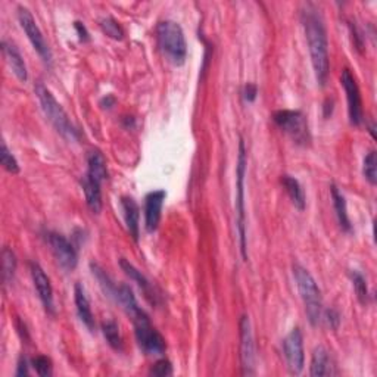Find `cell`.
<instances>
[{"mask_svg":"<svg viewBox=\"0 0 377 377\" xmlns=\"http://www.w3.org/2000/svg\"><path fill=\"white\" fill-rule=\"evenodd\" d=\"M341 83L346 93L348 101V115H350V121L352 125H361L364 121V112H363V101L360 87L355 81V77L352 73L345 68L341 75Z\"/></svg>","mask_w":377,"mask_h":377,"instance_id":"obj_11","label":"cell"},{"mask_svg":"<svg viewBox=\"0 0 377 377\" xmlns=\"http://www.w3.org/2000/svg\"><path fill=\"white\" fill-rule=\"evenodd\" d=\"M248 155L244 139H239V153L236 166V212H237V231L240 242L242 258L248 259V242H246V209H245V177H246Z\"/></svg>","mask_w":377,"mask_h":377,"instance_id":"obj_5","label":"cell"},{"mask_svg":"<svg viewBox=\"0 0 377 377\" xmlns=\"http://www.w3.org/2000/svg\"><path fill=\"white\" fill-rule=\"evenodd\" d=\"M350 277L352 280V286H354V291L356 294V298H359V301L363 305H365L370 299V292H369V286H367L365 277L360 272H356V270H351Z\"/></svg>","mask_w":377,"mask_h":377,"instance_id":"obj_27","label":"cell"},{"mask_svg":"<svg viewBox=\"0 0 377 377\" xmlns=\"http://www.w3.org/2000/svg\"><path fill=\"white\" fill-rule=\"evenodd\" d=\"M326 320L328 323V326H330L333 330H336L337 327H339L341 324V314L339 311H337V309L335 308H330V309H326Z\"/></svg>","mask_w":377,"mask_h":377,"instance_id":"obj_33","label":"cell"},{"mask_svg":"<svg viewBox=\"0 0 377 377\" xmlns=\"http://www.w3.org/2000/svg\"><path fill=\"white\" fill-rule=\"evenodd\" d=\"M31 365L38 376H42V377L52 376L53 365H52L51 359H47V356H44V355L34 356L31 361Z\"/></svg>","mask_w":377,"mask_h":377,"instance_id":"obj_31","label":"cell"},{"mask_svg":"<svg viewBox=\"0 0 377 377\" xmlns=\"http://www.w3.org/2000/svg\"><path fill=\"white\" fill-rule=\"evenodd\" d=\"M2 51H3V55L6 57L9 66H11L14 74L18 77V80L27 81V79H28L27 65L24 62L23 55L19 53V51L16 49V46L11 42L3 40L2 42Z\"/></svg>","mask_w":377,"mask_h":377,"instance_id":"obj_20","label":"cell"},{"mask_svg":"<svg viewBox=\"0 0 377 377\" xmlns=\"http://www.w3.org/2000/svg\"><path fill=\"white\" fill-rule=\"evenodd\" d=\"M157 40L164 56L176 66H181L187 60V42L180 24L171 19L157 25Z\"/></svg>","mask_w":377,"mask_h":377,"instance_id":"obj_2","label":"cell"},{"mask_svg":"<svg viewBox=\"0 0 377 377\" xmlns=\"http://www.w3.org/2000/svg\"><path fill=\"white\" fill-rule=\"evenodd\" d=\"M273 121L277 127L286 133L299 146H307L311 142V133L307 117L299 109H280L273 114Z\"/></svg>","mask_w":377,"mask_h":377,"instance_id":"obj_6","label":"cell"},{"mask_svg":"<svg viewBox=\"0 0 377 377\" xmlns=\"http://www.w3.org/2000/svg\"><path fill=\"white\" fill-rule=\"evenodd\" d=\"M18 19L21 24L24 33L27 34L28 40L31 42L34 51L38 53V56L47 64L52 62V52L49 49V44L44 40V36L40 28H38L34 16L24 6H18Z\"/></svg>","mask_w":377,"mask_h":377,"instance_id":"obj_8","label":"cell"},{"mask_svg":"<svg viewBox=\"0 0 377 377\" xmlns=\"http://www.w3.org/2000/svg\"><path fill=\"white\" fill-rule=\"evenodd\" d=\"M301 21L308 42L309 56L315 74V80L322 87L326 86L330 71L328 61V42L322 14L314 5H307L301 12Z\"/></svg>","mask_w":377,"mask_h":377,"instance_id":"obj_1","label":"cell"},{"mask_svg":"<svg viewBox=\"0 0 377 377\" xmlns=\"http://www.w3.org/2000/svg\"><path fill=\"white\" fill-rule=\"evenodd\" d=\"M280 181H282V185L289 195V198H291L295 208H298L299 211H304L305 205H307V200H305V193H304L301 183L298 181V179H295L292 176H287V174L286 176H282Z\"/></svg>","mask_w":377,"mask_h":377,"instance_id":"obj_24","label":"cell"},{"mask_svg":"<svg viewBox=\"0 0 377 377\" xmlns=\"http://www.w3.org/2000/svg\"><path fill=\"white\" fill-rule=\"evenodd\" d=\"M292 270L298 292L301 295L308 320L313 326H317L323 313V299L320 287H318L313 274L301 264H294Z\"/></svg>","mask_w":377,"mask_h":377,"instance_id":"obj_4","label":"cell"},{"mask_svg":"<svg viewBox=\"0 0 377 377\" xmlns=\"http://www.w3.org/2000/svg\"><path fill=\"white\" fill-rule=\"evenodd\" d=\"M16 272V257L12 249L3 248L2 250V278L5 285H11Z\"/></svg>","mask_w":377,"mask_h":377,"instance_id":"obj_26","label":"cell"},{"mask_svg":"<svg viewBox=\"0 0 377 377\" xmlns=\"http://www.w3.org/2000/svg\"><path fill=\"white\" fill-rule=\"evenodd\" d=\"M283 354L287 369L292 374H301L305 365L304 336L299 327L292 328L283 339Z\"/></svg>","mask_w":377,"mask_h":377,"instance_id":"obj_10","label":"cell"},{"mask_svg":"<svg viewBox=\"0 0 377 377\" xmlns=\"http://www.w3.org/2000/svg\"><path fill=\"white\" fill-rule=\"evenodd\" d=\"M30 273H31V278H33L37 295H38V298H40L44 309L47 313L55 314L53 289H52L51 278L47 277V274L44 273V270L40 267V264L34 263V261L33 263H30Z\"/></svg>","mask_w":377,"mask_h":377,"instance_id":"obj_14","label":"cell"},{"mask_svg":"<svg viewBox=\"0 0 377 377\" xmlns=\"http://www.w3.org/2000/svg\"><path fill=\"white\" fill-rule=\"evenodd\" d=\"M258 96V86L254 84V83H248L245 86V90H244V98L246 102H254L257 99Z\"/></svg>","mask_w":377,"mask_h":377,"instance_id":"obj_34","label":"cell"},{"mask_svg":"<svg viewBox=\"0 0 377 377\" xmlns=\"http://www.w3.org/2000/svg\"><path fill=\"white\" fill-rule=\"evenodd\" d=\"M240 328V364L242 374L250 376L255 373V345L252 327H250L249 317L244 315L239 323Z\"/></svg>","mask_w":377,"mask_h":377,"instance_id":"obj_12","label":"cell"},{"mask_svg":"<svg viewBox=\"0 0 377 377\" xmlns=\"http://www.w3.org/2000/svg\"><path fill=\"white\" fill-rule=\"evenodd\" d=\"M74 27H75L77 33H79V36H80V40H81V42H87V40H90L89 31H87V28L84 27V24H83V23H80V21H75V23H74Z\"/></svg>","mask_w":377,"mask_h":377,"instance_id":"obj_35","label":"cell"},{"mask_svg":"<svg viewBox=\"0 0 377 377\" xmlns=\"http://www.w3.org/2000/svg\"><path fill=\"white\" fill-rule=\"evenodd\" d=\"M0 164H2V167L11 174H18L19 170H21L19 168V164H18L16 158L6 146V143H2V148H0Z\"/></svg>","mask_w":377,"mask_h":377,"instance_id":"obj_30","label":"cell"},{"mask_svg":"<svg viewBox=\"0 0 377 377\" xmlns=\"http://www.w3.org/2000/svg\"><path fill=\"white\" fill-rule=\"evenodd\" d=\"M101 28L106 36H109L114 40H122L124 38V30L112 16L103 18L101 21Z\"/></svg>","mask_w":377,"mask_h":377,"instance_id":"obj_29","label":"cell"},{"mask_svg":"<svg viewBox=\"0 0 377 377\" xmlns=\"http://www.w3.org/2000/svg\"><path fill=\"white\" fill-rule=\"evenodd\" d=\"M121 209H122L124 221H125V226H127L130 236L138 242L140 236V226H139L140 208L138 205V202L130 196H124L121 198Z\"/></svg>","mask_w":377,"mask_h":377,"instance_id":"obj_18","label":"cell"},{"mask_svg":"<svg viewBox=\"0 0 377 377\" xmlns=\"http://www.w3.org/2000/svg\"><path fill=\"white\" fill-rule=\"evenodd\" d=\"M335 364L330 354L324 346H317L313 356H311V365H309V374L313 377H323V376H333L336 374Z\"/></svg>","mask_w":377,"mask_h":377,"instance_id":"obj_17","label":"cell"},{"mask_svg":"<svg viewBox=\"0 0 377 377\" xmlns=\"http://www.w3.org/2000/svg\"><path fill=\"white\" fill-rule=\"evenodd\" d=\"M330 195H332V200H333V208L336 212L337 217V223H339L341 229L346 233H350L352 230L351 221H350V216H348V207H346V199L343 196V193L339 190L336 185L330 186Z\"/></svg>","mask_w":377,"mask_h":377,"instance_id":"obj_22","label":"cell"},{"mask_svg":"<svg viewBox=\"0 0 377 377\" xmlns=\"http://www.w3.org/2000/svg\"><path fill=\"white\" fill-rule=\"evenodd\" d=\"M134 335L140 350L146 355H162L167 351V342L164 336L151 324L149 317L134 322Z\"/></svg>","mask_w":377,"mask_h":377,"instance_id":"obj_7","label":"cell"},{"mask_svg":"<svg viewBox=\"0 0 377 377\" xmlns=\"http://www.w3.org/2000/svg\"><path fill=\"white\" fill-rule=\"evenodd\" d=\"M46 244L49 245L55 259L66 272H73L79 263V255L71 242L64 235L56 231H46L44 233Z\"/></svg>","mask_w":377,"mask_h":377,"instance_id":"obj_9","label":"cell"},{"mask_svg":"<svg viewBox=\"0 0 377 377\" xmlns=\"http://www.w3.org/2000/svg\"><path fill=\"white\" fill-rule=\"evenodd\" d=\"M102 183L98 180L92 179L89 174H84L81 179V187L84 192L86 204L93 214H99L102 211V190H101Z\"/></svg>","mask_w":377,"mask_h":377,"instance_id":"obj_19","label":"cell"},{"mask_svg":"<svg viewBox=\"0 0 377 377\" xmlns=\"http://www.w3.org/2000/svg\"><path fill=\"white\" fill-rule=\"evenodd\" d=\"M102 333L105 336L106 342L115 351H122L124 342L120 333V327L114 320H106L102 323Z\"/></svg>","mask_w":377,"mask_h":377,"instance_id":"obj_25","label":"cell"},{"mask_svg":"<svg viewBox=\"0 0 377 377\" xmlns=\"http://www.w3.org/2000/svg\"><path fill=\"white\" fill-rule=\"evenodd\" d=\"M114 299L124 308V311L131 317L133 323L140 320V318L148 317V314L143 311L142 307H139L138 299H136V296H134L133 289L130 286L124 285V283L120 285L117 287V294H115Z\"/></svg>","mask_w":377,"mask_h":377,"instance_id":"obj_16","label":"cell"},{"mask_svg":"<svg viewBox=\"0 0 377 377\" xmlns=\"http://www.w3.org/2000/svg\"><path fill=\"white\" fill-rule=\"evenodd\" d=\"M167 192L164 189L152 190L149 192L146 198H144V227H146L148 233H153L157 231L161 216H162V207L166 202Z\"/></svg>","mask_w":377,"mask_h":377,"instance_id":"obj_13","label":"cell"},{"mask_svg":"<svg viewBox=\"0 0 377 377\" xmlns=\"http://www.w3.org/2000/svg\"><path fill=\"white\" fill-rule=\"evenodd\" d=\"M101 105L103 106V108H112V106L115 105V98H114V96H111V94H108V96H106V98H103L102 101H101Z\"/></svg>","mask_w":377,"mask_h":377,"instance_id":"obj_37","label":"cell"},{"mask_svg":"<svg viewBox=\"0 0 377 377\" xmlns=\"http://www.w3.org/2000/svg\"><path fill=\"white\" fill-rule=\"evenodd\" d=\"M363 174L365 180L370 183L372 186H376L377 183V155L374 151L365 155L363 162Z\"/></svg>","mask_w":377,"mask_h":377,"instance_id":"obj_28","label":"cell"},{"mask_svg":"<svg viewBox=\"0 0 377 377\" xmlns=\"http://www.w3.org/2000/svg\"><path fill=\"white\" fill-rule=\"evenodd\" d=\"M89 176L99 183H103L108 179V167H106V159L103 153L98 149L90 151L87 153V172Z\"/></svg>","mask_w":377,"mask_h":377,"instance_id":"obj_23","label":"cell"},{"mask_svg":"<svg viewBox=\"0 0 377 377\" xmlns=\"http://www.w3.org/2000/svg\"><path fill=\"white\" fill-rule=\"evenodd\" d=\"M149 373L152 376H159V377L171 376L172 374V364L168 360L162 359V360H159V361H157L153 364V367H152Z\"/></svg>","mask_w":377,"mask_h":377,"instance_id":"obj_32","label":"cell"},{"mask_svg":"<svg viewBox=\"0 0 377 377\" xmlns=\"http://www.w3.org/2000/svg\"><path fill=\"white\" fill-rule=\"evenodd\" d=\"M34 90H36V94L38 98V102H40V105H42V109L46 115V118L51 121L55 130L66 140H70V142L79 140V138H80L79 130L74 127V124L71 122L68 114L65 112L62 105L55 99L52 92L47 89L43 83H37Z\"/></svg>","mask_w":377,"mask_h":377,"instance_id":"obj_3","label":"cell"},{"mask_svg":"<svg viewBox=\"0 0 377 377\" xmlns=\"http://www.w3.org/2000/svg\"><path fill=\"white\" fill-rule=\"evenodd\" d=\"M74 299H75L77 313H79V317H80L81 323L87 328H89L90 332H94L96 323H94V317H93L92 308H90V302H89V299H87V296H86L84 287L80 283H77L75 287H74Z\"/></svg>","mask_w":377,"mask_h":377,"instance_id":"obj_21","label":"cell"},{"mask_svg":"<svg viewBox=\"0 0 377 377\" xmlns=\"http://www.w3.org/2000/svg\"><path fill=\"white\" fill-rule=\"evenodd\" d=\"M16 376H19V377L28 376V363H27V360L24 359V356H21V359H19V361H18Z\"/></svg>","mask_w":377,"mask_h":377,"instance_id":"obj_36","label":"cell"},{"mask_svg":"<svg viewBox=\"0 0 377 377\" xmlns=\"http://www.w3.org/2000/svg\"><path fill=\"white\" fill-rule=\"evenodd\" d=\"M120 265L122 268V272L140 287V291L144 294V298H146L152 305H157L159 295L157 291H155V286L151 283V280L125 258L120 259Z\"/></svg>","mask_w":377,"mask_h":377,"instance_id":"obj_15","label":"cell"}]
</instances>
